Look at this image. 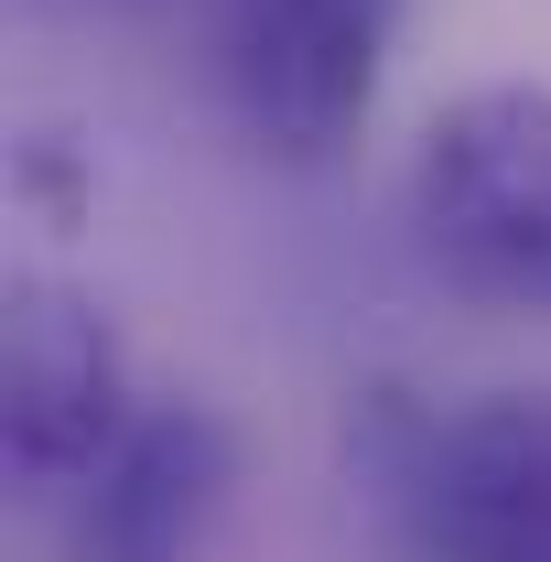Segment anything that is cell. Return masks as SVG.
Instances as JSON below:
<instances>
[{"instance_id": "cell-1", "label": "cell", "mask_w": 551, "mask_h": 562, "mask_svg": "<svg viewBox=\"0 0 551 562\" xmlns=\"http://www.w3.org/2000/svg\"><path fill=\"white\" fill-rule=\"evenodd\" d=\"M346 465L368 476L401 562H551V390H476L454 412L368 390Z\"/></svg>"}, {"instance_id": "cell-2", "label": "cell", "mask_w": 551, "mask_h": 562, "mask_svg": "<svg viewBox=\"0 0 551 562\" xmlns=\"http://www.w3.org/2000/svg\"><path fill=\"white\" fill-rule=\"evenodd\" d=\"M412 249L443 292L551 325V87L497 76L421 120L412 151Z\"/></svg>"}, {"instance_id": "cell-3", "label": "cell", "mask_w": 551, "mask_h": 562, "mask_svg": "<svg viewBox=\"0 0 551 562\" xmlns=\"http://www.w3.org/2000/svg\"><path fill=\"white\" fill-rule=\"evenodd\" d=\"M390 33H401V0H227L216 66H227L238 131L292 173L336 162L379 109Z\"/></svg>"}, {"instance_id": "cell-4", "label": "cell", "mask_w": 551, "mask_h": 562, "mask_svg": "<svg viewBox=\"0 0 551 562\" xmlns=\"http://www.w3.org/2000/svg\"><path fill=\"white\" fill-rule=\"evenodd\" d=\"M131 347L120 325L66 292V281L22 271L0 303V454L33 497H66L131 422Z\"/></svg>"}, {"instance_id": "cell-5", "label": "cell", "mask_w": 551, "mask_h": 562, "mask_svg": "<svg viewBox=\"0 0 551 562\" xmlns=\"http://www.w3.org/2000/svg\"><path fill=\"white\" fill-rule=\"evenodd\" d=\"M238 497V432L216 401H140L66 487V562H195Z\"/></svg>"}]
</instances>
